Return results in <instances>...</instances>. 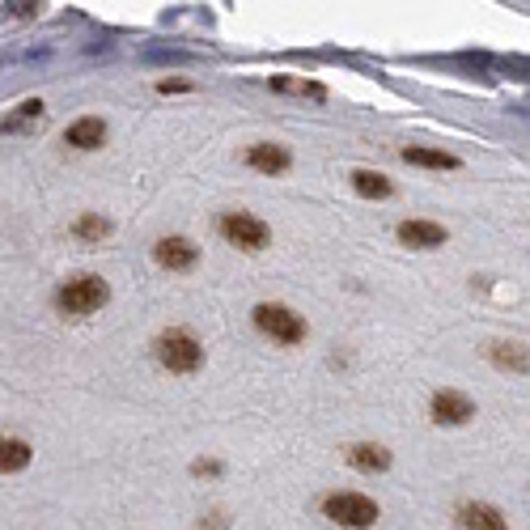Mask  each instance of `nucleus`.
<instances>
[{"instance_id":"obj_10","label":"nucleus","mask_w":530,"mask_h":530,"mask_svg":"<svg viewBox=\"0 0 530 530\" xmlns=\"http://www.w3.org/2000/svg\"><path fill=\"white\" fill-rule=\"evenodd\" d=\"M106 136H111L106 119H98V115H81V119H73V123L64 128V145H68V149H77V153H98V149L106 145Z\"/></svg>"},{"instance_id":"obj_18","label":"nucleus","mask_w":530,"mask_h":530,"mask_svg":"<svg viewBox=\"0 0 530 530\" xmlns=\"http://www.w3.org/2000/svg\"><path fill=\"white\" fill-rule=\"evenodd\" d=\"M115 234V225L102 217V212H81V217L73 221V238H81V242H106Z\"/></svg>"},{"instance_id":"obj_7","label":"nucleus","mask_w":530,"mask_h":530,"mask_svg":"<svg viewBox=\"0 0 530 530\" xmlns=\"http://www.w3.org/2000/svg\"><path fill=\"white\" fill-rule=\"evenodd\" d=\"M153 263L166 272H191L200 263V246L183 234H166V238L153 242Z\"/></svg>"},{"instance_id":"obj_4","label":"nucleus","mask_w":530,"mask_h":530,"mask_svg":"<svg viewBox=\"0 0 530 530\" xmlns=\"http://www.w3.org/2000/svg\"><path fill=\"white\" fill-rule=\"evenodd\" d=\"M251 323H255L259 335H268L272 344L293 348V344L306 340V318L297 314L293 306H285V302H259L251 310Z\"/></svg>"},{"instance_id":"obj_11","label":"nucleus","mask_w":530,"mask_h":530,"mask_svg":"<svg viewBox=\"0 0 530 530\" xmlns=\"http://www.w3.org/2000/svg\"><path fill=\"white\" fill-rule=\"evenodd\" d=\"M43 119H47V106L39 98H26L0 119V136H34L43 128Z\"/></svg>"},{"instance_id":"obj_17","label":"nucleus","mask_w":530,"mask_h":530,"mask_svg":"<svg viewBox=\"0 0 530 530\" xmlns=\"http://www.w3.org/2000/svg\"><path fill=\"white\" fill-rule=\"evenodd\" d=\"M403 162L408 166H424V170H458V157L446 149H424V145H408L403 149Z\"/></svg>"},{"instance_id":"obj_14","label":"nucleus","mask_w":530,"mask_h":530,"mask_svg":"<svg viewBox=\"0 0 530 530\" xmlns=\"http://www.w3.org/2000/svg\"><path fill=\"white\" fill-rule=\"evenodd\" d=\"M488 361L505 369V374H530V344L518 340H492L488 344Z\"/></svg>"},{"instance_id":"obj_2","label":"nucleus","mask_w":530,"mask_h":530,"mask_svg":"<svg viewBox=\"0 0 530 530\" xmlns=\"http://www.w3.org/2000/svg\"><path fill=\"white\" fill-rule=\"evenodd\" d=\"M153 357H157V365H162L166 374L191 378V374H196V369L204 365V344H200L196 331H187V327H166V331L153 340Z\"/></svg>"},{"instance_id":"obj_12","label":"nucleus","mask_w":530,"mask_h":530,"mask_svg":"<svg viewBox=\"0 0 530 530\" xmlns=\"http://www.w3.org/2000/svg\"><path fill=\"white\" fill-rule=\"evenodd\" d=\"M458 530H509V518L488 501H463L454 509Z\"/></svg>"},{"instance_id":"obj_15","label":"nucleus","mask_w":530,"mask_h":530,"mask_svg":"<svg viewBox=\"0 0 530 530\" xmlns=\"http://www.w3.org/2000/svg\"><path fill=\"white\" fill-rule=\"evenodd\" d=\"M34 463V446L26 437H0V475H17Z\"/></svg>"},{"instance_id":"obj_5","label":"nucleus","mask_w":530,"mask_h":530,"mask_svg":"<svg viewBox=\"0 0 530 530\" xmlns=\"http://www.w3.org/2000/svg\"><path fill=\"white\" fill-rule=\"evenodd\" d=\"M217 234L229 242V246H238V251L246 255H255L263 251V246L272 242V229L263 217H255V212H246V208H229L217 217Z\"/></svg>"},{"instance_id":"obj_20","label":"nucleus","mask_w":530,"mask_h":530,"mask_svg":"<svg viewBox=\"0 0 530 530\" xmlns=\"http://www.w3.org/2000/svg\"><path fill=\"white\" fill-rule=\"evenodd\" d=\"M196 530H229V518L221 514V509H208V514L200 518V526Z\"/></svg>"},{"instance_id":"obj_9","label":"nucleus","mask_w":530,"mask_h":530,"mask_svg":"<svg viewBox=\"0 0 530 530\" xmlns=\"http://www.w3.org/2000/svg\"><path fill=\"white\" fill-rule=\"evenodd\" d=\"M395 238H399L403 246H412V251H437V246L450 242V229L437 225V221L412 217V221H399V225H395Z\"/></svg>"},{"instance_id":"obj_19","label":"nucleus","mask_w":530,"mask_h":530,"mask_svg":"<svg viewBox=\"0 0 530 530\" xmlns=\"http://www.w3.org/2000/svg\"><path fill=\"white\" fill-rule=\"evenodd\" d=\"M272 90H289V94H314V98H323V90H318V85H302V81H285V77H272Z\"/></svg>"},{"instance_id":"obj_6","label":"nucleus","mask_w":530,"mask_h":530,"mask_svg":"<svg viewBox=\"0 0 530 530\" xmlns=\"http://www.w3.org/2000/svg\"><path fill=\"white\" fill-rule=\"evenodd\" d=\"M429 420L437 429H463V424L475 420V403L463 391H437L429 399Z\"/></svg>"},{"instance_id":"obj_16","label":"nucleus","mask_w":530,"mask_h":530,"mask_svg":"<svg viewBox=\"0 0 530 530\" xmlns=\"http://www.w3.org/2000/svg\"><path fill=\"white\" fill-rule=\"evenodd\" d=\"M348 183H352V191H357V196H365V200H391V196H395V183L386 179L382 170H352Z\"/></svg>"},{"instance_id":"obj_3","label":"nucleus","mask_w":530,"mask_h":530,"mask_svg":"<svg viewBox=\"0 0 530 530\" xmlns=\"http://www.w3.org/2000/svg\"><path fill=\"white\" fill-rule=\"evenodd\" d=\"M318 509H323V518L331 526H344V530H374L382 509L374 497H365V492H327L323 501H318Z\"/></svg>"},{"instance_id":"obj_13","label":"nucleus","mask_w":530,"mask_h":530,"mask_svg":"<svg viewBox=\"0 0 530 530\" xmlns=\"http://www.w3.org/2000/svg\"><path fill=\"white\" fill-rule=\"evenodd\" d=\"M348 458V467L352 471H361V475H382V471H391V450L378 446V441H352V446L344 450Z\"/></svg>"},{"instance_id":"obj_1","label":"nucleus","mask_w":530,"mask_h":530,"mask_svg":"<svg viewBox=\"0 0 530 530\" xmlns=\"http://www.w3.org/2000/svg\"><path fill=\"white\" fill-rule=\"evenodd\" d=\"M106 302H111V285L98 276V272H77L56 285L51 293V306H56L60 318H90L98 314Z\"/></svg>"},{"instance_id":"obj_21","label":"nucleus","mask_w":530,"mask_h":530,"mask_svg":"<svg viewBox=\"0 0 530 530\" xmlns=\"http://www.w3.org/2000/svg\"><path fill=\"white\" fill-rule=\"evenodd\" d=\"M191 475H200V480L204 475H221V463L217 458H196V463H191Z\"/></svg>"},{"instance_id":"obj_8","label":"nucleus","mask_w":530,"mask_h":530,"mask_svg":"<svg viewBox=\"0 0 530 530\" xmlns=\"http://www.w3.org/2000/svg\"><path fill=\"white\" fill-rule=\"evenodd\" d=\"M246 166L255 174H268V179H280V174L293 170V153L280 145V140H255V145L246 149Z\"/></svg>"}]
</instances>
